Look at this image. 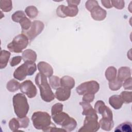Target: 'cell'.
Segmentation results:
<instances>
[{"label": "cell", "instance_id": "22", "mask_svg": "<svg viewBox=\"0 0 132 132\" xmlns=\"http://www.w3.org/2000/svg\"><path fill=\"white\" fill-rule=\"evenodd\" d=\"M100 126L102 129L106 131H110L113 127L114 123L113 120L102 118L99 122Z\"/></svg>", "mask_w": 132, "mask_h": 132}, {"label": "cell", "instance_id": "32", "mask_svg": "<svg viewBox=\"0 0 132 132\" xmlns=\"http://www.w3.org/2000/svg\"><path fill=\"white\" fill-rule=\"evenodd\" d=\"M123 100V103H130L132 101L131 92V91H123L121 92L120 95Z\"/></svg>", "mask_w": 132, "mask_h": 132}, {"label": "cell", "instance_id": "43", "mask_svg": "<svg viewBox=\"0 0 132 132\" xmlns=\"http://www.w3.org/2000/svg\"><path fill=\"white\" fill-rule=\"evenodd\" d=\"M68 3V5H72V6H77L78 5H79V3H80V1H67Z\"/></svg>", "mask_w": 132, "mask_h": 132}, {"label": "cell", "instance_id": "28", "mask_svg": "<svg viewBox=\"0 0 132 132\" xmlns=\"http://www.w3.org/2000/svg\"><path fill=\"white\" fill-rule=\"evenodd\" d=\"M19 23L22 27V31L27 30L30 27L32 23L30 20L26 16H25L22 19Z\"/></svg>", "mask_w": 132, "mask_h": 132}, {"label": "cell", "instance_id": "1", "mask_svg": "<svg viewBox=\"0 0 132 132\" xmlns=\"http://www.w3.org/2000/svg\"><path fill=\"white\" fill-rule=\"evenodd\" d=\"M35 82L40 89V96L44 101L50 102L54 100L55 95L45 75L40 72L38 73L35 77Z\"/></svg>", "mask_w": 132, "mask_h": 132}, {"label": "cell", "instance_id": "23", "mask_svg": "<svg viewBox=\"0 0 132 132\" xmlns=\"http://www.w3.org/2000/svg\"><path fill=\"white\" fill-rule=\"evenodd\" d=\"M132 131V125L131 123L129 122H125L121 123L118 125L116 129L114 131H122V132H131Z\"/></svg>", "mask_w": 132, "mask_h": 132}, {"label": "cell", "instance_id": "9", "mask_svg": "<svg viewBox=\"0 0 132 132\" xmlns=\"http://www.w3.org/2000/svg\"><path fill=\"white\" fill-rule=\"evenodd\" d=\"M44 27V24L42 22L36 20L32 22L30 27L27 30L22 31V33L28 38L29 41H31L42 32Z\"/></svg>", "mask_w": 132, "mask_h": 132}, {"label": "cell", "instance_id": "41", "mask_svg": "<svg viewBox=\"0 0 132 132\" xmlns=\"http://www.w3.org/2000/svg\"><path fill=\"white\" fill-rule=\"evenodd\" d=\"M112 6H114L117 9H122L124 7V3L119 4L120 3V1H111Z\"/></svg>", "mask_w": 132, "mask_h": 132}, {"label": "cell", "instance_id": "31", "mask_svg": "<svg viewBox=\"0 0 132 132\" xmlns=\"http://www.w3.org/2000/svg\"><path fill=\"white\" fill-rule=\"evenodd\" d=\"M9 127L10 129L13 131L18 130V129L20 128V123L18 119L14 118L11 119L9 123Z\"/></svg>", "mask_w": 132, "mask_h": 132}, {"label": "cell", "instance_id": "20", "mask_svg": "<svg viewBox=\"0 0 132 132\" xmlns=\"http://www.w3.org/2000/svg\"><path fill=\"white\" fill-rule=\"evenodd\" d=\"M10 56V53L5 50H1L0 54V68H5L8 62Z\"/></svg>", "mask_w": 132, "mask_h": 132}, {"label": "cell", "instance_id": "35", "mask_svg": "<svg viewBox=\"0 0 132 132\" xmlns=\"http://www.w3.org/2000/svg\"><path fill=\"white\" fill-rule=\"evenodd\" d=\"M18 120L19 121L20 127L26 128L28 127L29 123V119L27 117H25L24 118H18Z\"/></svg>", "mask_w": 132, "mask_h": 132}, {"label": "cell", "instance_id": "26", "mask_svg": "<svg viewBox=\"0 0 132 132\" xmlns=\"http://www.w3.org/2000/svg\"><path fill=\"white\" fill-rule=\"evenodd\" d=\"M1 9L5 12L10 11L12 8V2L10 0H1L0 1Z\"/></svg>", "mask_w": 132, "mask_h": 132}, {"label": "cell", "instance_id": "8", "mask_svg": "<svg viewBox=\"0 0 132 132\" xmlns=\"http://www.w3.org/2000/svg\"><path fill=\"white\" fill-rule=\"evenodd\" d=\"M100 89V85L94 80L89 81L81 84L76 89L77 93L79 95H84L87 93L95 94Z\"/></svg>", "mask_w": 132, "mask_h": 132}, {"label": "cell", "instance_id": "11", "mask_svg": "<svg viewBox=\"0 0 132 132\" xmlns=\"http://www.w3.org/2000/svg\"><path fill=\"white\" fill-rule=\"evenodd\" d=\"M20 89L29 98H33L37 94V89L32 82L30 80H26L20 85Z\"/></svg>", "mask_w": 132, "mask_h": 132}, {"label": "cell", "instance_id": "29", "mask_svg": "<svg viewBox=\"0 0 132 132\" xmlns=\"http://www.w3.org/2000/svg\"><path fill=\"white\" fill-rule=\"evenodd\" d=\"M109 88L112 91L118 90L120 89L122 86V81L116 78L114 80L109 81Z\"/></svg>", "mask_w": 132, "mask_h": 132}, {"label": "cell", "instance_id": "25", "mask_svg": "<svg viewBox=\"0 0 132 132\" xmlns=\"http://www.w3.org/2000/svg\"><path fill=\"white\" fill-rule=\"evenodd\" d=\"M20 84L15 79H11L7 84V89L10 92H15L18 90L20 87Z\"/></svg>", "mask_w": 132, "mask_h": 132}, {"label": "cell", "instance_id": "7", "mask_svg": "<svg viewBox=\"0 0 132 132\" xmlns=\"http://www.w3.org/2000/svg\"><path fill=\"white\" fill-rule=\"evenodd\" d=\"M97 120V114L86 116L84 122V125L78 131L87 132L97 131L100 127Z\"/></svg>", "mask_w": 132, "mask_h": 132}, {"label": "cell", "instance_id": "30", "mask_svg": "<svg viewBox=\"0 0 132 132\" xmlns=\"http://www.w3.org/2000/svg\"><path fill=\"white\" fill-rule=\"evenodd\" d=\"M50 84L54 89H57L60 86L59 77L56 76H53L49 78Z\"/></svg>", "mask_w": 132, "mask_h": 132}, {"label": "cell", "instance_id": "39", "mask_svg": "<svg viewBox=\"0 0 132 132\" xmlns=\"http://www.w3.org/2000/svg\"><path fill=\"white\" fill-rule=\"evenodd\" d=\"M123 87L125 89H131V77L125 80L123 84Z\"/></svg>", "mask_w": 132, "mask_h": 132}, {"label": "cell", "instance_id": "34", "mask_svg": "<svg viewBox=\"0 0 132 132\" xmlns=\"http://www.w3.org/2000/svg\"><path fill=\"white\" fill-rule=\"evenodd\" d=\"M62 109H63V105L62 104L60 103H58L54 104L52 107V110H51L52 115L53 116L62 111Z\"/></svg>", "mask_w": 132, "mask_h": 132}, {"label": "cell", "instance_id": "10", "mask_svg": "<svg viewBox=\"0 0 132 132\" xmlns=\"http://www.w3.org/2000/svg\"><path fill=\"white\" fill-rule=\"evenodd\" d=\"M78 12L77 7L72 5H68V6L60 5L57 8L56 10L57 15L61 18L67 16L73 17L77 15Z\"/></svg>", "mask_w": 132, "mask_h": 132}, {"label": "cell", "instance_id": "18", "mask_svg": "<svg viewBox=\"0 0 132 132\" xmlns=\"http://www.w3.org/2000/svg\"><path fill=\"white\" fill-rule=\"evenodd\" d=\"M131 71L130 69L128 67H121L119 69L118 79L121 81L125 80L130 77Z\"/></svg>", "mask_w": 132, "mask_h": 132}, {"label": "cell", "instance_id": "6", "mask_svg": "<svg viewBox=\"0 0 132 132\" xmlns=\"http://www.w3.org/2000/svg\"><path fill=\"white\" fill-rule=\"evenodd\" d=\"M29 39L23 34L15 36L11 42L7 45L8 49L11 52L19 53L28 45Z\"/></svg>", "mask_w": 132, "mask_h": 132}, {"label": "cell", "instance_id": "21", "mask_svg": "<svg viewBox=\"0 0 132 132\" xmlns=\"http://www.w3.org/2000/svg\"><path fill=\"white\" fill-rule=\"evenodd\" d=\"M80 105L83 108V111L82 112L83 115H85L86 116L88 115L96 114L95 109H93L92 106L89 103L83 101L82 102H80Z\"/></svg>", "mask_w": 132, "mask_h": 132}, {"label": "cell", "instance_id": "42", "mask_svg": "<svg viewBox=\"0 0 132 132\" xmlns=\"http://www.w3.org/2000/svg\"><path fill=\"white\" fill-rule=\"evenodd\" d=\"M103 5H104L105 7L107 8H110L112 7V4H110L111 1H101Z\"/></svg>", "mask_w": 132, "mask_h": 132}, {"label": "cell", "instance_id": "15", "mask_svg": "<svg viewBox=\"0 0 132 132\" xmlns=\"http://www.w3.org/2000/svg\"><path fill=\"white\" fill-rule=\"evenodd\" d=\"M55 95L58 100L65 101L68 100L71 95V89L62 87H59L56 89Z\"/></svg>", "mask_w": 132, "mask_h": 132}, {"label": "cell", "instance_id": "14", "mask_svg": "<svg viewBox=\"0 0 132 132\" xmlns=\"http://www.w3.org/2000/svg\"><path fill=\"white\" fill-rule=\"evenodd\" d=\"M90 12L92 18L96 21H102L106 16V11L100 7L98 5L95 6Z\"/></svg>", "mask_w": 132, "mask_h": 132}, {"label": "cell", "instance_id": "38", "mask_svg": "<svg viewBox=\"0 0 132 132\" xmlns=\"http://www.w3.org/2000/svg\"><path fill=\"white\" fill-rule=\"evenodd\" d=\"M94 98V94L87 93V94H85L84 95V96L82 99L84 102L90 103L93 101Z\"/></svg>", "mask_w": 132, "mask_h": 132}, {"label": "cell", "instance_id": "16", "mask_svg": "<svg viewBox=\"0 0 132 132\" xmlns=\"http://www.w3.org/2000/svg\"><path fill=\"white\" fill-rule=\"evenodd\" d=\"M109 103L114 109H119L122 107L123 104V101L120 95H114L110 97Z\"/></svg>", "mask_w": 132, "mask_h": 132}, {"label": "cell", "instance_id": "17", "mask_svg": "<svg viewBox=\"0 0 132 132\" xmlns=\"http://www.w3.org/2000/svg\"><path fill=\"white\" fill-rule=\"evenodd\" d=\"M60 83L61 87L69 89H72L75 86L74 79L69 76H64L62 77L60 79Z\"/></svg>", "mask_w": 132, "mask_h": 132}, {"label": "cell", "instance_id": "24", "mask_svg": "<svg viewBox=\"0 0 132 132\" xmlns=\"http://www.w3.org/2000/svg\"><path fill=\"white\" fill-rule=\"evenodd\" d=\"M117 70L113 67H110L108 68L105 72V76L106 79L110 81L113 80L116 78Z\"/></svg>", "mask_w": 132, "mask_h": 132}, {"label": "cell", "instance_id": "27", "mask_svg": "<svg viewBox=\"0 0 132 132\" xmlns=\"http://www.w3.org/2000/svg\"><path fill=\"white\" fill-rule=\"evenodd\" d=\"M27 15L31 19L35 18L38 14V11L36 7L30 6H28L25 10Z\"/></svg>", "mask_w": 132, "mask_h": 132}, {"label": "cell", "instance_id": "37", "mask_svg": "<svg viewBox=\"0 0 132 132\" xmlns=\"http://www.w3.org/2000/svg\"><path fill=\"white\" fill-rule=\"evenodd\" d=\"M97 5L98 3L96 1H88L86 3V7L89 11H90L95 6Z\"/></svg>", "mask_w": 132, "mask_h": 132}, {"label": "cell", "instance_id": "2", "mask_svg": "<svg viewBox=\"0 0 132 132\" xmlns=\"http://www.w3.org/2000/svg\"><path fill=\"white\" fill-rule=\"evenodd\" d=\"M12 101L14 112L17 117L21 118L26 117L29 106L25 95L21 93H17L13 96Z\"/></svg>", "mask_w": 132, "mask_h": 132}, {"label": "cell", "instance_id": "40", "mask_svg": "<svg viewBox=\"0 0 132 132\" xmlns=\"http://www.w3.org/2000/svg\"><path fill=\"white\" fill-rule=\"evenodd\" d=\"M66 131L63 128H57L55 126H48L47 128L44 129L43 131Z\"/></svg>", "mask_w": 132, "mask_h": 132}, {"label": "cell", "instance_id": "33", "mask_svg": "<svg viewBox=\"0 0 132 132\" xmlns=\"http://www.w3.org/2000/svg\"><path fill=\"white\" fill-rule=\"evenodd\" d=\"M26 15L23 11H18L12 15L11 19L14 22L19 23L21 20Z\"/></svg>", "mask_w": 132, "mask_h": 132}, {"label": "cell", "instance_id": "4", "mask_svg": "<svg viewBox=\"0 0 132 132\" xmlns=\"http://www.w3.org/2000/svg\"><path fill=\"white\" fill-rule=\"evenodd\" d=\"M51 119V116L47 112L40 111L35 112L31 117L35 128L43 131L52 124Z\"/></svg>", "mask_w": 132, "mask_h": 132}, {"label": "cell", "instance_id": "19", "mask_svg": "<svg viewBox=\"0 0 132 132\" xmlns=\"http://www.w3.org/2000/svg\"><path fill=\"white\" fill-rule=\"evenodd\" d=\"M22 57L24 62L27 61L35 62L37 59V54L35 51L30 49H28L23 52Z\"/></svg>", "mask_w": 132, "mask_h": 132}, {"label": "cell", "instance_id": "12", "mask_svg": "<svg viewBox=\"0 0 132 132\" xmlns=\"http://www.w3.org/2000/svg\"><path fill=\"white\" fill-rule=\"evenodd\" d=\"M96 112L102 114L103 118L112 120V113L110 109L105 105L102 101H98L94 105Z\"/></svg>", "mask_w": 132, "mask_h": 132}, {"label": "cell", "instance_id": "5", "mask_svg": "<svg viewBox=\"0 0 132 132\" xmlns=\"http://www.w3.org/2000/svg\"><path fill=\"white\" fill-rule=\"evenodd\" d=\"M37 70V66L35 62L27 61L16 68L13 73L14 78L19 80H23L26 76H31Z\"/></svg>", "mask_w": 132, "mask_h": 132}, {"label": "cell", "instance_id": "13", "mask_svg": "<svg viewBox=\"0 0 132 132\" xmlns=\"http://www.w3.org/2000/svg\"><path fill=\"white\" fill-rule=\"evenodd\" d=\"M37 68L40 73L47 77H51L53 74V69L51 65L44 61L39 62L37 65Z\"/></svg>", "mask_w": 132, "mask_h": 132}, {"label": "cell", "instance_id": "3", "mask_svg": "<svg viewBox=\"0 0 132 132\" xmlns=\"http://www.w3.org/2000/svg\"><path fill=\"white\" fill-rule=\"evenodd\" d=\"M52 118L57 124L61 126L66 131H72L77 125V122L74 119L62 111L52 116Z\"/></svg>", "mask_w": 132, "mask_h": 132}, {"label": "cell", "instance_id": "36", "mask_svg": "<svg viewBox=\"0 0 132 132\" xmlns=\"http://www.w3.org/2000/svg\"><path fill=\"white\" fill-rule=\"evenodd\" d=\"M22 58V57L20 56H15V57H13L10 61V65L11 67H14V66L18 65L21 62Z\"/></svg>", "mask_w": 132, "mask_h": 132}]
</instances>
